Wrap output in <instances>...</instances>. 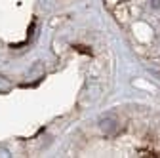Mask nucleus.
<instances>
[{"label": "nucleus", "mask_w": 160, "mask_h": 158, "mask_svg": "<svg viewBox=\"0 0 160 158\" xmlns=\"http://www.w3.org/2000/svg\"><path fill=\"white\" fill-rule=\"evenodd\" d=\"M101 130H103V133H107V135H112L116 130H118V122L114 120V118H111V116H107V118H103L101 120Z\"/></svg>", "instance_id": "f257e3e1"}, {"label": "nucleus", "mask_w": 160, "mask_h": 158, "mask_svg": "<svg viewBox=\"0 0 160 158\" xmlns=\"http://www.w3.org/2000/svg\"><path fill=\"white\" fill-rule=\"evenodd\" d=\"M151 6L152 8H160V0H151Z\"/></svg>", "instance_id": "f03ea898"}, {"label": "nucleus", "mask_w": 160, "mask_h": 158, "mask_svg": "<svg viewBox=\"0 0 160 158\" xmlns=\"http://www.w3.org/2000/svg\"><path fill=\"white\" fill-rule=\"evenodd\" d=\"M122 2H126V0H122Z\"/></svg>", "instance_id": "7ed1b4c3"}]
</instances>
